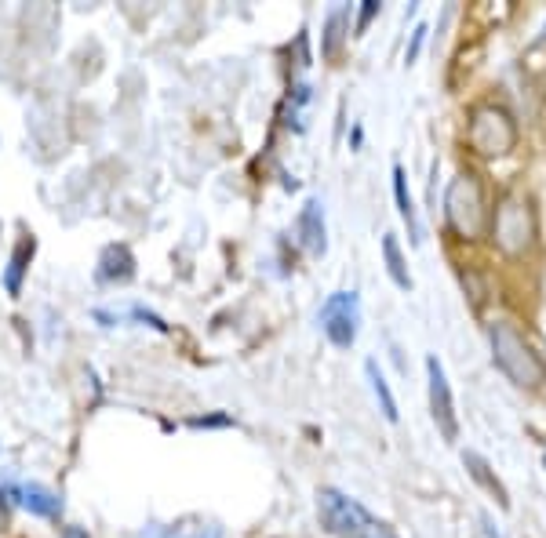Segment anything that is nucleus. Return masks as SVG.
<instances>
[{
  "instance_id": "ddd939ff",
  "label": "nucleus",
  "mask_w": 546,
  "mask_h": 538,
  "mask_svg": "<svg viewBox=\"0 0 546 538\" xmlns=\"http://www.w3.org/2000/svg\"><path fill=\"white\" fill-rule=\"evenodd\" d=\"M33 251H37V240L33 237H22L11 251V262H8V273H4V288L8 295H19L22 291V277H26V269H30V259Z\"/></svg>"
},
{
  "instance_id": "f8f14e48",
  "label": "nucleus",
  "mask_w": 546,
  "mask_h": 538,
  "mask_svg": "<svg viewBox=\"0 0 546 538\" xmlns=\"http://www.w3.org/2000/svg\"><path fill=\"white\" fill-rule=\"evenodd\" d=\"M394 200H397L401 219L408 222V240H412V244H423V230H419V219H415V204H412V193H408V179L401 164H394Z\"/></svg>"
},
{
  "instance_id": "39448f33",
  "label": "nucleus",
  "mask_w": 546,
  "mask_h": 538,
  "mask_svg": "<svg viewBox=\"0 0 546 538\" xmlns=\"http://www.w3.org/2000/svg\"><path fill=\"white\" fill-rule=\"evenodd\" d=\"M317 517H321V524L332 531V535H343V538H354L357 531L372 524V517H368V509H364L361 502H354L350 495H343V491H335V488L317 491Z\"/></svg>"
},
{
  "instance_id": "f3484780",
  "label": "nucleus",
  "mask_w": 546,
  "mask_h": 538,
  "mask_svg": "<svg viewBox=\"0 0 546 538\" xmlns=\"http://www.w3.org/2000/svg\"><path fill=\"white\" fill-rule=\"evenodd\" d=\"M426 33H430V26H426V22H419V26L412 30V40H408V48H405V66H412V62L419 59V51H423Z\"/></svg>"
},
{
  "instance_id": "dca6fc26",
  "label": "nucleus",
  "mask_w": 546,
  "mask_h": 538,
  "mask_svg": "<svg viewBox=\"0 0 546 538\" xmlns=\"http://www.w3.org/2000/svg\"><path fill=\"white\" fill-rule=\"evenodd\" d=\"M383 259H386V273L401 291H412V273L405 266V255H401V244H397V233H383Z\"/></svg>"
},
{
  "instance_id": "6e6552de",
  "label": "nucleus",
  "mask_w": 546,
  "mask_h": 538,
  "mask_svg": "<svg viewBox=\"0 0 546 538\" xmlns=\"http://www.w3.org/2000/svg\"><path fill=\"white\" fill-rule=\"evenodd\" d=\"M295 230H299V244H303L314 259H321L324 251H328V226H324V204L317 197H310L299 211V222H295Z\"/></svg>"
},
{
  "instance_id": "7ed1b4c3",
  "label": "nucleus",
  "mask_w": 546,
  "mask_h": 538,
  "mask_svg": "<svg viewBox=\"0 0 546 538\" xmlns=\"http://www.w3.org/2000/svg\"><path fill=\"white\" fill-rule=\"evenodd\" d=\"M466 142L477 157H506L517 146V124L503 106H477L466 124Z\"/></svg>"
},
{
  "instance_id": "1a4fd4ad",
  "label": "nucleus",
  "mask_w": 546,
  "mask_h": 538,
  "mask_svg": "<svg viewBox=\"0 0 546 538\" xmlns=\"http://www.w3.org/2000/svg\"><path fill=\"white\" fill-rule=\"evenodd\" d=\"M463 466H466V473H470V480H474L477 488L488 491V495L496 499L499 509H510V491H506V484L496 477V469H492V462H488L485 455H477V451H463Z\"/></svg>"
},
{
  "instance_id": "aec40b11",
  "label": "nucleus",
  "mask_w": 546,
  "mask_h": 538,
  "mask_svg": "<svg viewBox=\"0 0 546 538\" xmlns=\"http://www.w3.org/2000/svg\"><path fill=\"white\" fill-rule=\"evenodd\" d=\"M66 538H88V535H84V531H77V528H70V531H66Z\"/></svg>"
},
{
  "instance_id": "9d476101",
  "label": "nucleus",
  "mask_w": 546,
  "mask_h": 538,
  "mask_svg": "<svg viewBox=\"0 0 546 538\" xmlns=\"http://www.w3.org/2000/svg\"><path fill=\"white\" fill-rule=\"evenodd\" d=\"M346 37H350V8H332V11H328V19H324V33H321L324 62L339 59V51H343Z\"/></svg>"
},
{
  "instance_id": "f257e3e1",
  "label": "nucleus",
  "mask_w": 546,
  "mask_h": 538,
  "mask_svg": "<svg viewBox=\"0 0 546 538\" xmlns=\"http://www.w3.org/2000/svg\"><path fill=\"white\" fill-rule=\"evenodd\" d=\"M488 342H492V360H496V368L503 371L517 389H539L546 382L543 357L528 346L525 335H521L514 324H492Z\"/></svg>"
},
{
  "instance_id": "0eeeda50",
  "label": "nucleus",
  "mask_w": 546,
  "mask_h": 538,
  "mask_svg": "<svg viewBox=\"0 0 546 538\" xmlns=\"http://www.w3.org/2000/svg\"><path fill=\"white\" fill-rule=\"evenodd\" d=\"M426 382H430V415H434L437 433L455 444L459 440V411H455L452 386H448L445 364L437 357H426Z\"/></svg>"
},
{
  "instance_id": "423d86ee",
  "label": "nucleus",
  "mask_w": 546,
  "mask_h": 538,
  "mask_svg": "<svg viewBox=\"0 0 546 538\" xmlns=\"http://www.w3.org/2000/svg\"><path fill=\"white\" fill-rule=\"evenodd\" d=\"M317 324L324 328L328 342L339 349H350L357 342V324H361V309H357V291H335L317 313Z\"/></svg>"
},
{
  "instance_id": "20e7f679",
  "label": "nucleus",
  "mask_w": 546,
  "mask_h": 538,
  "mask_svg": "<svg viewBox=\"0 0 546 538\" xmlns=\"http://www.w3.org/2000/svg\"><path fill=\"white\" fill-rule=\"evenodd\" d=\"M492 237H496L499 251L506 255H525L536 248V215L521 197H503L499 200L496 215L488 219Z\"/></svg>"
},
{
  "instance_id": "a211bd4d",
  "label": "nucleus",
  "mask_w": 546,
  "mask_h": 538,
  "mask_svg": "<svg viewBox=\"0 0 546 538\" xmlns=\"http://www.w3.org/2000/svg\"><path fill=\"white\" fill-rule=\"evenodd\" d=\"M379 11H383V4H379V0H364L361 15H357V33H354V37H361V33L368 30V22H372Z\"/></svg>"
},
{
  "instance_id": "9b49d317",
  "label": "nucleus",
  "mask_w": 546,
  "mask_h": 538,
  "mask_svg": "<svg viewBox=\"0 0 546 538\" xmlns=\"http://www.w3.org/2000/svg\"><path fill=\"white\" fill-rule=\"evenodd\" d=\"M99 277L110 280V284H124V280L135 277V255L128 244H110L102 251V262H99Z\"/></svg>"
},
{
  "instance_id": "f03ea898",
  "label": "nucleus",
  "mask_w": 546,
  "mask_h": 538,
  "mask_svg": "<svg viewBox=\"0 0 546 538\" xmlns=\"http://www.w3.org/2000/svg\"><path fill=\"white\" fill-rule=\"evenodd\" d=\"M445 219L463 240H481L488 230V204H485V186L474 171H459L448 182L445 193Z\"/></svg>"
},
{
  "instance_id": "6ab92c4d",
  "label": "nucleus",
  "mask_w": 546,
  "mask_h": 538,
  "mask_svg": "<svg viewBox=\"0 0 546 538\" xmlns=\"http://www.w3.org/2000/svg\"><path fill=\"white\" fill-rule=\"evenodd\" d=\"M354 538H397V535H394V531H390V528H386V524H375V520H372V524H368V528L357 531Z\"/></svg>"
},
{
  "instance_id": "5701e85b",
  "label": "nucleus",
  "mask_w": 546,
  "mask_h": 538,
  "mask_svg": "<svg viewBox=\"0 0 546 538\" xmlns=\"http://www.w3.org/2000/svg\"><path fill=\"white\" fill-rule=\"evenodd\" d=\"M543 40H546V33H543Z\"/></svg>"
},
{
  "instance_id": "4be33fe9",
  "label": "nucleus",
  "mask_w": 546,
  "mask_h": 538,
  "mask_svg": "<svg viewBox=\"0 0 546 538\" xmlns=\"http://www.w3.org/2000/svg\"><path fill=\"white\" fill-rule=\"evenodd\" d=\"M543 469H546V451H543Z\"/></svg>"
},
{
  "instance_id": "412c9836",
  "label": "nucleus",
  "mask_w": 546,
  "mask_h": 538,
  "mask_svg": "<svg viewBox=\"0 0 546 538\" xmlns=\"http://www.w3.org/2000/svg\"><path fill=\"white\" fill-rule=\"evenodd\" d=\"M543 95H546V73H543Z\"/></svg>"
},
{
  "instance_id": "4468645a",
  "label": "nucleus",
  "mask_w": 546,
  "mask_h": 538,
  "mask_svg": "<svg viewBox=\"0 0 546 538\" xmlns=\"http://www.w3.org/2000/svg\"><path fill=\"white\" fill-rule=\"evenodd\" d=\"M364 375H368V386H372V397L379 400V411L386 415V422H397L401 411H397V400H394V389L386 382V375L379 371L375 360H364Z\"/></svg>"
},
{
  "instance_id": "2eb2a0df",
  "label": "nucleus",
  "mask_w": 546,
  "mask_h": 538,
  "mask_svg": "<svg viewBox=\"0 0 546 538\" xmlns=\"http://www.w3.org/2000/svg\"><path fill=\"white\" fill-rule=\"evenodd\" d=\"M22 506L30 509L33 517H59L62 499L51 488H44V484H26L22 488Z\"/></svg>"
}]
</instances>
